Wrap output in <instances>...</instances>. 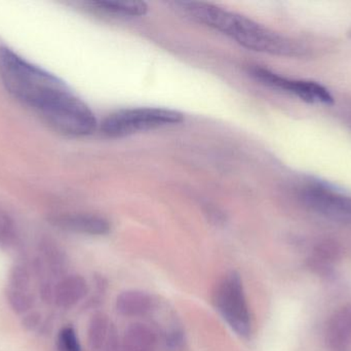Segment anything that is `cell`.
<instances>
[{
    "instance_id": "10",
    "label": "cell",
    "mask_w": 351,
    "mask_h": 351,
    "mask_svg": "<svg viewBox=\"0 0 351 351\" xmlns=\"http://www.w3.org/2000/svg\"><path fill=\"white\" fill-rule=\"evenodd\" d=\"M156 306L152 295L143 291H125L117 296L115 308L123 317H137L149 313Z\"/></svg>"
},
{
    "instance_id": "1",
    "label": "cell",
    "mask_w": 351,
    "mask_h": 351,
    "mask_svg": "<svg viewBox=\"0 0 351 351\" xmlns=\"http://www.w3.org/2000/svg\"><path fill=\"white\" fill-rule=\"evenodd\" d=\"M176 6L190 19L212 27L253 51L286 57L304 55V47L255 21L214 4L199 1H176Z\"/></svg>"
},
{
    "instance_id": "3",
    "label": "cell",
    "mask_w": 351,
    "mask_h": 351,
    "mask_svg": "<svg viewBox=\"0 0 351 351\" xmlns=\"http://www.w3.org/2000/svg\"><path fill=\"white\" fill-rule=\"evenodd\" d=\"M0 78L8 92L29 106L49 89L64 84L58 76L5 47H0Z\"/></svg>"
},
{
    "instance_id": "13",
    "label": "cell",
    "mask_w": 351,
    "mask_h": 351,
    "mask_svg": "<svg viewBox=\"0 0 351 351\" xmlns=\"http://www.w3.org/2000/svg\"><path fill=\"white\" fill-rule=\"evenodd\" d=\"M115 332L108 317L105 313H97L93 315L88 323V343L90 350L94 351L105 350L107 344Z\"/></svg>"
},
{
    "instance_id": "11",
    "label": "cell",
    "mask_w": 351,
    "mask_h": 351,
    "mask_svg": "<svg viewBox=\"0 0 351 351\" xmlns=\"http://www.w3.org/2000/svg\"><path fill=\"white\" fill-rule=\"evenodd\" d=\"M39 258L45 264L49 275L63 278L67 271L68 260L65 251L51 237H43L38 243Z\"/></svg>"
},
{
    "instance_id": "6",
    "label": "cell",
    "mask_w": 351,
    "mask_h": 351,
    "mask_svg": "<svg viewBox=\"0 0 351 351\" xmlns=\"http://www.w3.org/2000/svg\"><path fill=\"white\" fill-rule=\"evenodd\" d=\"M303 200L311 210L329 220L351 224V197L324 185H315L304 192Z\"/></svg>"
},
{
    "instance_id": "20",
    "label": "cell",
    "mask_w": 351,
    "mask_h": 351,
    "mask_svg": "<svg viewBox=\"0 0 351 351\" xmlns=\"http://www.w3.org/2000/svg\"><path fill=\"white\" fill-rule=\"evenodd\" d=\"M21 324L26 331H35L40 326L41 315L38 311H29L28 313L24 315Z\"/></svg>"
},
{
    "instance_id": "12",
    "label": "cell",
    "mask_w": 351,
    "mask_h": 351,
    "mask_svg": "<svg viewBox=\"0 0 351 351\" xmlns=\"http://www.w3.org/2000/svg\"><path fill=\"white\" fill-rule=\"evenodd\" d=\"M158 336L144 324L136 323L125 330L121 343V351H156Z\"/></svg>"
},
{
    "instance_id": "7",
    "label": "cell",
    "mask_w": 351,
    "mask_h": 351,
    "mask_svg": "<svg viewBox=\"0 0 351 351\" xmlns=\"http://www.w3.org/2000/svg\"><path fill=\"white\" fill-rule=\"evenodd\" d=\"M253 76L263 84L296 95L306 102L328 105L333 103V97L329 91L317 82L290 80L264 68H255Z\"/></svg>"
},
{
    "instance_id": "19",
    "label": "cell",
    "mask_w": 351,
    "mask_h": 351,
    "mask_svg": "<svg viewBox=\"0 0 351 351\" xmlns=\"http://www.w3.org/2000/svg\"><path fill=\"white\" fill-rule=\"evenodd\" d=\"M166 343L171 350L176 351L183 348L185 344V335L181 328H172L170 331L167 332Z\"/></svg>"
},
{
    "instance_id": "16",
    "label": "cell",
    "mask_w": 351,
    "mask_h": 351,
    "mask_svg": "<svg viewBox=\"0 0 351 351\" xmlns=\"http://www.w3.org/2000/svg\"><path fill=\"white\" fill-rule=\"evenodd\" d=\"M16 238L18 235L14 220L6 212L0 210V247L10 249L16 243Z\"/></svg>"
},
{
    "instance_id": "9",
    "label": "cell",
    "mask_w": 351,
    "mask_h": 351,
    "mask_svg": "<svg viewBox=\"0 0 351 351\" xmlns=\"http://www.w3.org/2000/svg\"><path fill=\"white\" fill-rule=\"evenodd\" d=\"M88 292V282L82 275H66L55 286L53 303L59 308H72L86 298Z\"/></svg>"
},
{
    "instance_id": "14",
    "label": "cell",
    "mask_w": 351,
    "mask_h": 351,
    "mask_svg": "<svg viewBox=\"0 0 351 351\" xmlns=\"http://www.w3.org/2000/svg\"><path fill=\"white\" fill-rule=\"evenodd\" d=\"M90 4L103 12L125 16H141L148 12L147 4L137 0H95Z\"/></svg>"
},
{
    "instance_id": "15",
    "label": "cell",
    "mask_w": 351,
    "mask_h": 351,
    "mask_svg": "<svg viewBox=\"0 0 351 351\" xmlns=\"http://www.w3.org/2000/svg\"><path fill=\"white\" fill-rule=\"evenodd\" d=\"M6 300L12 310L16 315H26L32 310L35 305V297L29 291L14 290L8 288L6 291Z\"/></svg>"
},
{
    "instance_id": "17",
    "label": "cell",
    "mask_w": 351,
    "mask_h": 351,
    "mask_svg": "<svg viewBox=\"0 0 351 351\" xmlns=\"http://www.w3.org/2000/svg\"><path fill=\"white\" fill-rule=\"evenodd\" d=\"M58 351H82L80 340L74 328L70 326L62 328L58 334Z\"/></svg>"
},
{
    "instance_id": "18",
    "label": "cell",
    "mask_w": 351,
    "mask_h": 351,
    "mask_svg": "<svg viewBox=\"0 0 351 351\" xmlns=\"http://www.w3.org/2000/svg\"><path fill=\"white\" fill-rule=\"evenodd\" d=\"M31 284V273L23 264L12 266L10 272V288L14 290L29 291Z\"/></svg>"
},
{
    "instance_id": "5",
    "label": "cell",
    "mask_w": 351,
    "mask_h": 351,
    "mask_svg": "<svg viewBox=\"0 0 351 351\" xmlns=\"http://www.w3.org/2000/svg\"><path fill=\"white\" fill-rule=\"evenodd\" d=\"M214 304L227 325L243 338L252 334L249 305L241 275L229 271L221 278L214 292Z\"/></svg>"
},
{
    "instance_id": "8",
    "label": "cell",
    "mask_w": 351,
    "mask_h": 351,
    "mask_svg": "<svg viewBox=\"0 0 351 351\" xmlns=\"http://www.w3.org/2000/svg\"><path fill=\"white\" fill-rule=\"evenodd\" d=\"M56 228L77 234L103 236L110 232L111 226L106 218L96 214H63L49 218Z\"/></svg>"
},
{
    "instance_id": "2",
    "label": "cell",
    "mask_w": 351,
    "mask_h": 351,
    "mask_svg": "<svg viewBox=\"0 0 351 351\" xmlns=\"http://www.w3.org/2000/svg\"><path fill=\"white\" fill-rule=\"evenodd\" d=\"M32 107L55 129L67 135H90L98 126L92 109L75 96L66 84L49 89Z\"/></svg>"
},
{
    "instance_id": "4",
    "label": "cell",
    "mask_w": 351,
    "mask_h": 351,
    "mask_svg": "<svg viewBox=\"0 0 351 351\" xmlns=\"http://www.w3.org/2000/svg\"><path fill=\"white\" fill-rule=\"evenodd\" d=\"M183 121V113L175 109L135 107L119 109L111 113L103 121L101 130L108 137L121 138L167 126L178 125Z\"/></svg>"
}]
</instances>
